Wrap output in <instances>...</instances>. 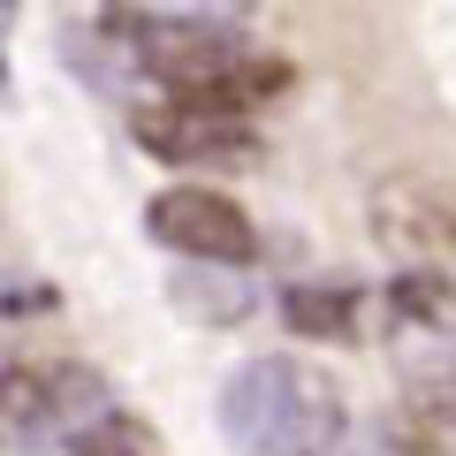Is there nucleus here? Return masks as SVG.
<instances>
[{
	"instance_id": "6",
	"label": "nucleus",
	"mask_w": 456,
	"mask_h": 456,
	"mask_svg": "<svg viewBox=\"0 0 456 456\" xmlns=\"http://www.w3.org/2000/svg\"><path fill=\"white\" fill-rule=\"evenodd\" d=\"M130 130H137V145H145L152 160H167V167H228V160H251V152H259L251 122H228V114H206V107H175V99L137 107Z\"/></svg>"
},
{
	"instance_id": "1",
	"label": "nucleus",
	"mask_w": 456,
	"mask_h": 456,
	"mask_svg": "<svg viewBox=\"0 0 456 456\" xmlns=\"http://www.w3.org/2000/svg\"><path fill=\"white\" fill-rule=\"evenodd\" d=\"M99 31L145 77H160L175 107H206V114L244 122L251 107L289 92V61L251 46L244 8H107Z\"/></svg>"
},
{
	"instance_id": "5",
	"label": "nucleus",
	"mask_w": 456,
	"mask_h": 456,
	"mask_svg": "<svg viewBox=\"0 0 456 456\" xmlns=\"http://www.w3.org/2000/svg\"><path fill=\"white\" fill-rule=\"evenodd\" d=\"M373 244L403 259L411 274H434L456 259V183L449 175H380L373 183Z\"/></svg>"
},
{
	"instance_id": "8",
	"label": "nucleus",
	"mask_w": 456,
	"mask_h": 456,
	"mask_svg": "<svg viewBox=\"0 0 456 456\" xmlns=\"http://www.w3.org/2000/svg\"><path fill=\"white\" fill-rule=\"evenodd\" d=\"M69 456H160V434L145 419H130V411H107L69 441Z\"/></svg>"
},
{
	"instance_id": "2",
	"label": "nucleus",
	"mask_w": 456,
	"mask_h": 456,
	"mask_svg": "<svg viewBox=\"0 0 456 456\" xmlns=\"http://www.w3.org/2000/svg\"><path fill=\"white\" fill-rule=\"evenodd\" d=\"M342 426H350V403H342L335 373L289 358V350L244 358L221 380V434L244 456H335Z\"/></svg>"
},
{
	"instance_id": "3",
	"label": "nucleus",
	"mask_w": 456,
	"mask_h": 456,
	"mask_svg": "<svg viewBox=\"0 0 456 456\" xmlns=\"http://www.w3.org/2000/svg\"><path fill=\"white\" fill-rule=\"evenodd\" d=\"M107 411H114V395L92 365H69V358L0 365V434L23 441V449H53V441L69 449Z\"/></svg>"
},
{
	"instance_id": "9",
	"label": "nucleus",
	"mask_w": 456,
	"mask_h": 456,
	"mask_svg": "<svg viewBox=\"0 0 456 456\" xmlns=\"http://www.w3.org/2000/svg\"><path fill=\"white\" fill-rule=\"evenodd\" d=\"M175 305H191L198 320H213V327H228V320H236V312L251 305V281L236 274V281H228V289H213V281H206V266H191V274L175 281Z\"/></svg>"
},
{
	"instance_id": "4",
	"label": "nucleus",
	"mask_w": 456,
	"mask_h": 456,
	"mask_svg": "<svg viewBox=\"0 0 456 456\" xmlns=\"http://www.w3.org/2000/svg\"><path fill=\"white\" fill-rule=\"evenodd\" d=\"M145 228H152V244H167L175 259H191V266H221V274H236V266L259 259V228H251V213L236 206L228 191H206V183H175V191H160L145 206Z\"/></svg>"
},
{
	"instance_id": "7",
	"label": "nucleus",
	"mask_w": 456,
	"mask_h": 456,
	"mask_svg": "<svg viewBox=\"0 0 456 456\" xmlns=\"http://www.w3.org/2000/svg\"><path fill=\"white\" fill-rule=\"evenodd\" d=\"M358 312H365L358 289H327V281H297V289H281V320H289L297 335H320V342H350V335H358Z\"/></svg>"
}]
</instances>
